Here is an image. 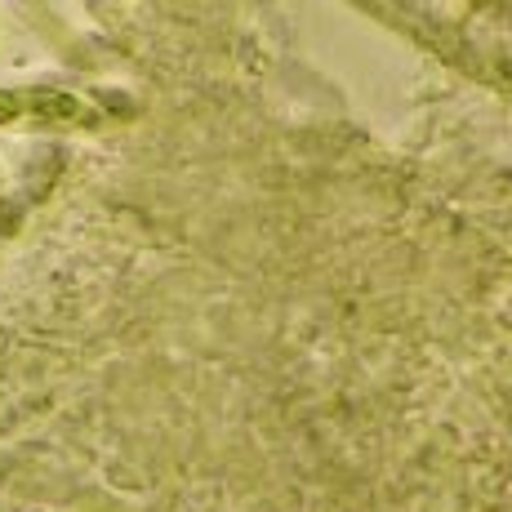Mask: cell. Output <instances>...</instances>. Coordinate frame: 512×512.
<instances>
[{
  "label": "cell",
  "instance_id": "obj_1",
  "mask_svg": "<svg viewBox=\"0 0 512 512\" xmlns=\"http://www.w3.org/2000/svg\"><path fill=\"white\" fill-rule=\"evenodd\" d=\"M32 103H36V112L54 116V121H76V116H81V103H76L72 94H49V90H41V94H32Z\"/></svg>",
  "mask_w": 512,
  "mask_h": 512
}]
</instances>
